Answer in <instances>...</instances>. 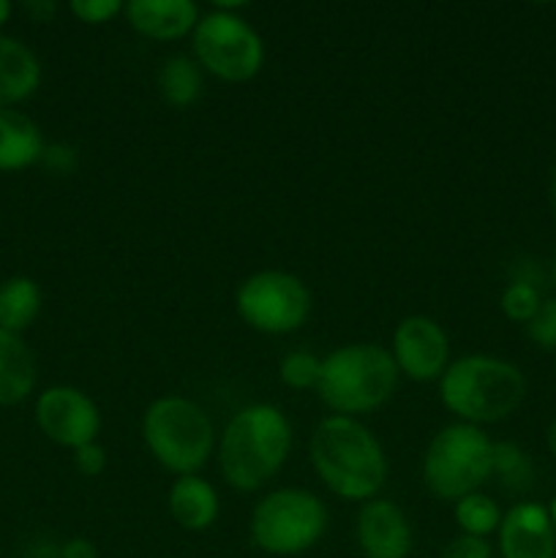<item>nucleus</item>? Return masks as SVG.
Segmentation results:
<instances>
[{
    "label": "nucleus",
    "mask_w": 556,
    "mask_h": 558,
    "mask_svg": "<svg viewBox=\"0 0 556 558\" xmlns=\"http://www.w3.org/2000/svg\"><path fill=\"white\" fill-rule=\"evenodd\" d=\"M501 558H556V534L543 505L521 501L501 515Z\"/></svg>",
    "instance_id": "obj_13"
},
{
    "label": "nucleus",
    "mask_w": 556,
    "mask_h": 558,
    "mask_svg": "<svg viewBox=\"0 0 556 558\" xmlns=\"http://www.w3.org/2000/svg\"><path fill=\"white\" fill-rule=\"evenodd\" d=\"M167 505L172 521L185 532H205L218 521V512H221L216 488L207 480L196 477V474H185V477L174 480L172 488H169Z\"/></svg>",
    "instance_id": "obj_15"
},
{
    "label": "nucleus",
    "mask_w": 556,
    "mask_h": 558,
    "mask_svg": "<svg viewBox=\"0 0 556 558\" xmlns=\"http://www.w3.org/2000/svg\"><path fill=\"white\" fill-rule=\"evenodd\" d=\"M38 311H41V289L33 278L16 276L3 281L0 287V330L20 336L33 325Z\"/></svg>",
    "instance_id": "obj_19"
},
{
    "label": "nucleus",
    "mask_w": 556,
    "mask_h": 558,
    "mask_svg": "<svg viewBox=\"0 0 556 558\" xmlns=\"http://www.w3.org/2000/svg\"><path fill=\"white\" fill-rule=\"evenodd\" d=\"M36 357L16 332L0 330V407L22 403L36 387Z\"/></svg>",
    "instance_id": "obj_18"
},
{
    "label": "nucleus",
    "mask_w": 556,
    "mask_h": 558,
    "mask_svg": "<svg viewBox=\"0 0 556 558\" xmlns=\"http://www.w3.org/2000/svg\"><path fill=\"white\" fill-rule=\"evenodd\" d=\"M74 466L85 477H98L107 469V452H104V447L98 441H90V445L74 450Z\"/></svg>",
    "instance_id": "obj_28"
},
{
    "label": "nucleus",
    "mask_w": 556,
    "mask_h": 558,
    "mask_svg": "<svg viewBox=\"0 0 556 558\" xmlns=\"http://www.w3.org/2000/svg\"><path fill=\"white\" fill-rule=\"evenodd\" d=\"M41 85V63L20 38L0 33V109L31 98Z\"/></svg>",
    "instance_id": "obj_16"
},
{
    "label": "nucleus",
    "mask_w": 556,
    "mask_h": 558,
    "mask_svg": "<svg viewBox=\"0 0 556 558\" xmlns=\"http://www.w3.org/2000/svg\"><path fill=\"white\" fill-rule=\"evenodd\" d=\"M251 543L270 556H300L327 532V507L305 488H278L251 512Z\"/></svg>",
    "instance_id": "obj_7"
},
{
    "label": "nucleus",
    "mask_w": 556,
    "mask_h": 558,
    "mask_svg": "<svg viewBox=\"0 0 556 558\" xmlns=\"http://www.w3.org/2000/svg\"><path fill=\"white\" fill-rule=\"evenodd\" d=\"M25 9L31 11L33 16H38V20H47V16H52L55 11H58V5L55 3H27Z\"/></svg>",
    "instance_id": "obj_31"
},
{
    "label": "nucleus",
    "mask_w": 556,
    "mask_h": 558,
    "mask_svg": "<svg viewBox=\"0 0 556 558\" xmlns=\"http://www.w3.org/2000/svg\"><path fill=\"white\" fill-rule=\"evenodd\" d=\"M123 14L140 36L153 41H178L200 22V9L191 0H131Z\"/></svg>",
    "instance_id": "obj_14"
},
{
    "label": "nucleus",
    "mask_w": 556,
    "mask_h": 558,
    "mask_svg": "<svg viewBox=\"0 0 556 558\" xmlns=\"http://www.w3.org/2000/svg\"><path fill=\"white\" fill-rule=\"evenodd\" d=\"M36 423L52 445L74 452L98 439L101 414L93 398L80 387L58 385L38 396Z\"/></svg>",
    "instance_id": "obj_10"
},
{
    "label": "nucleus",
    "mask_w": 556,
    "mask_h": 558,
    "mask_svg": "<svg viewBox=\"0 0 556 558\" xmlns=\"http://www.w3.org/2000/svg\"><path fill=\"white\" fill-rule=\"evenodd\" d=\"M292 452V425L273 403L240 409L218 441V466L229 488L259 490L276 477Z\"/></svg>",
    "instance_id": "obj_2"
},
{
    "label": "nucleus",
    "mask_w": 556,
    "mask_h": 558,
    "mask_svg": "<svg viewBox=\"0 0 556 558\" xmlns=\"http://www.w3.org/2000/svg\"><path fill=\"white\" fill-rule=\"evenodd\" d=\"M551 207H554V216H556V167L551 172Z\"/></svg>",
    "instance_id": "obj_34"
},
{
    "label": "nucleus",
    "mask_w": 556,
    "mask_h": 558,
    "mask_svg": "<svg viewBox=\"0 0 556 558\" xmlns=\"http://www.w3.org/2000/svg\"><path fill=\"white\" fill-rule=\"evenodd\" d=\"M398 385L392 354L379 343H347L322 360L316 396L341 417L376 412L390 401Z\"/></svg>",
    "instance_id": "obj_4"
},
{
    "label": "nucleus",
    "mask_w": 556,
    "mask_h": 558,
    "mask_svg": "<svg viewBox=\"0 0 556 558\" xmlns=\"http://www.w3.org/2000/svg\"><path fill=\"white\" fill-rule=\"evenodd\" d=\"M60 558H96V548H93L90 539L74 537L63 545L60 550Z\"/></svg>",
    "instance_id": "obj_30"
},
{
    "label": "nucleus",
    "mask_w": 556,
    "mask_h": 558,
    "mask_svg": "<svg viewBox=\"0 0 556 558\" xmlns=\"http://www.w3.org/2000/svg\"><path fill=\"white\" fill-rule=\"evenodd\" d=\"M9 16H11V3L9 0H0V27L9 22Z\"/></svg>",
    "instance_id": "obj_33"
},
{
    "label": "nucleus",
    "mask_w": 556,
    "mask_h": 558,
    "mask_svg": "<svg viewBox=\"0 0 556 558\" xmlns=\"http://www.w3.org/2000/svg\"><path fill=\"white\" fill-rule=\"evenodd\" d=\"M240 319L256 332L289 336L305 325L311 314V292L287 270H259L240 283L234 294Z\"/></svg>",
    "instance_id": "obj_9"
},
{
    "label": "nucleus",
    "mask_w": 556,
    "mask_h": 558,
    "mask_svg": "<svg viewBox=\"0 0 556 558\" xmlns=\"http://www.w3.org/2000/svg\"><path fill=\"white\" fill-rule=\"evenodd\" d=\"M439 558H494V548H491L488 539L461 534L442 548Z\"/></svg>",
    "instance_id": "obj_27"
},
{
    "label": "nucleus",
    "mask_w": 556,
    "mask_h": 558,
    "mask_svg": "<svg viewBox=\"0 0 556 558\" xmlns=\"http://www.w3.org/2000/svg\"><path fill=\"white\" fill-rule=\"evenodd\" d=\"M554 283H556V262H554Z\"/></svg>",
    "instance_id": "obj_36"
},
{
    "label": "nucleus",
    "mask_w": 556,
    "mask_h": 558,
    "mask_svg": "<svg viewBox=\"0 0 556 558\" xmlns=\"http://www.w3.org/2000/svg\"><path fill=\"white\" fill-rule=\"evenodd\" d=\"M527 336L532 338V343H537L540 349H548V352L556 349V298L543 300L540 311L527 325Z\"/></svg>",
    "instance_id": "obj_25"
},
{
    "label": "nucleus",
    "mask_w": 556,
    "mask_h": 558,
    "mask_svg": "<svg viewBox=\"0 0 556 558\" xmlns=\"http://www.w3.org/2000/svg\"><path fill=\"white\" fill-rule=\"evenodd\" d=\"M494 474L507 494H527L534 485L532 458L512 441H496L494 445Z\"/></svg>",
    "instance_id": "obj_21"
},
{
    "label": "nucleus",
    "mask_w": 556,
    "mask_h": 558,
    "mask_svg": "<svg viewBox=\"0 0 556 558\" xmlns=\"http://www.w3.org/2000/svg\"><path fill=\"white\" fill-rule=\"evenodd\" d=\"M494 474V441L469 423L445 425L423 458V483L436 499L458 501L478 494Z\"/></svg>",
    "instance_id": "obj_6"
},
{
    "label": "nucleus",
    "mask_w": 556,
    "mask_h": 558,
    "mask_svg": "<svg viewBox=\"0 0 556 558\" xmlns=\"http://www.w3.org/2000/svg\"><path fill=\"white\" fill-rule=\"evenodd\" d=\"M354 537L365 558H409L412 554V526L396 501H365L358 512Z\"/></svg>",
    "instance_id": "obj_12"
},
{
    "label": "nucleus",
    "mask_w": 556,
    "mask_h": 558,
    "mask_svg": "<svg viewBox=\"0 0 556 558\" xmlns=\"http://www.w3.org/2000/svg\"><path fill=\"white\" fill-rule=\"evenodd\" d=\"M309 456L325 488L347 501L379 499L390 472L385 447L358 417L322 420L311 434Z\"/></svg>",
    "instance_id": "obj_1"
},
{
    "label": "nucleus",
    "mask_w": 556,
    "mask_h": 558,
    "mask_svg": "<svg viewBox=\"0 0 556 558\" xmlns=\"http://www.w3.org/2000/svg\"><path fill=\"white\" fill-rule=\"evenodd\" d=\"M540 305H543V298H540L537 287L529 281H512L499 298L501 314L510 322H521V325H529V322H532V316L537 314Z\"/></svg>",
    "instance_id": "obj_24"
},
{
    "label": "nucleus",
    "mask_w": 556,
    "mask_h": 558,
    "mask_svg": "<svg viewBox=\"0 0 556 558\" xmlns=\"http://www.w3.org/2000/svg\"><path fill=\"white\" fill-rule=\"evenodd\" d=\"M548 515H551V526H554V534H556V496H554V501H551V507H548Z\"/></svg>",
    "instance_id": "obj_35"
},
{
    "label": "nucleus",
    "mask_w": 556,
    "mask_h": 558,
    "mask_svg": "<svg viewBox=\"0 0 556 558\" xmlns=\"http://www.w3.org/2000/svg\"><path fill=\"white\" fill-rule=\"evenodd\" d=\"M392 360L398 374L412 381H436L450 365V338L431 316H407L392 332Z\"/></svg>",
    "instance_id": "obj_11"
},
{
    "label": "nucleus",
    "mask_w": 556,
    "mask_h": 558,
    "mask_svg": "<svg viewBox=\"0 0 556 558\" xmlns=\"http://www.w3.org/2000/svg\"><path fill=\"white\" fill-rule=\"evenodd\" d=\"M322 374V360L316 354L298 349V352H289L287 357L278 365V376L287 387L292 390H316Z\"/></svg>",
    "instance_id": "obj_23"
},
{
    "label": "nucleus",
    "mask_w": 556,
    "mask_h": 558,
    "mask_svg": "<svg viewBox=\"0 0 556 558\" xmlns=\"http://www.w3.org/2000/svg\"><path fill=\"white\" fill-rule=\"evenodd\" d=\"M456 523L461 534L469 537H488V534L499 532L501 526V510L491 496L485 494H469L456 501Z\"/></svg>",
    "instance_id": "obj_22"
},
{
    "label": "nucleus",
    "mask_w": 556,
    "mask_h": 558,
    "mask_svg": "<svg viewBox=\"0 0 556 558\" xmlns=\"http://www.w3.org/2000/svg\"><path fill=\"white\" fill-rule=\"evenodd\" d=\"M442 407L461 423L488 425L507 420L527 398L521 368L501 357L467 354L447 365L439 379Z\"/></svg>",
    "instance_id": "obj_3"
},
{
    "label": "nucleus",
    "mask_w": 556,
    "mask_h": 558,
    "mask_svg": "<svg viewBox=\"0 0 556 558\" xmlns=\"http://www.w3.org/2000/svg\"><path fill=\"white\" fill-rule=\"evenodd\" d=\"M142 439L167 472L185 477L200 472L213 456L216 428L200 403L183 396H164L142 414Z\"/></svg>",
    "instance_id": "obj_5"
},
{
    "label": "nucleus",
    "mask_w": 556,
    "mask_h": 558,
    "mask_svg": "<svg viewBox=\"0 0 556 558\" xmlns=\"http://www.w3.org/2000/svg\"><path fill=\"white\" fill-rule=\"evenodd\" d=\"M69 9L85 25H104V22H112L114 16L123 14L125 5L120 0H74Z\"/></svg>",
    "instance_id": "obj_26"
},
{
    "label": "nucleus",
    "mask_w": 556,
    "mask_h": 558,
    "mask_svg": "<svg viewBox=\"0 0 556 558\" xmlns=\"http://www.w3.org/2000/svg\"><path fill=\"white\" fill-rule=\"evenodd\" d=\"M44 136L27 114L0 109V172L27 169L44 158Z\"/></svg>",
    "instance_id": "obj_17"
},
{
    "label": "nucleus",
    "mask_w": 556,
    "mask_h": 558,
    "mask_svg": "<svg viewBox=\"0 0 556 558\" xmlns=\"http://www.w3.org/2000/svg\"><path fill=\"white\" fill-rule=\"evenodd\" d=\"M194 60L223 82L254 80L265 63V41L240 14L216 11L200 16L194 33Z\"/></svg>",
    "instance_id": "obj_8"
},
{
    "label": "nucleus",
    "mask_w": 556,
    "mask_h": 558,
    "mask_svg": "<svg viewBox=\"0 0 556 558\" xmlns=\"http://www.w3.org/2000/svg\"><path fill=\"white\" fill-rule=\"evenodd\" d=\"M202 87V65L196 63L189 54H172L169 60H164L161 71H158V90L161 98L174 109H185L191 104L200 101Z\"/></svg>",
    "instance_id": "obj_20"
},
{
    "label": "nucleus",
    "mask_w": 556,
    "mask_h": 558,
    "mask_svg": "<svg viewBox=\"0 0 556 558\" xmlns=\"http://www.w3.org/2000/svg\"><path fill=\"white\" fill-rule=\"evenodd\" d=\"M44 158H47V161L52 163L55 169H60V172H69V169L74 167V161H76L74 150H71V147H60V145L44 150Z\"/></svg>",
    "instance_id": "obj_29"
},
{
    "label": "nucleus",
    "mask_w": 556,
    "mask_h": 558,
    "mask_svg": "<svg viewBox=\"0 0 556 558\" xmlns=\"http://www.w3.org/2000/svg\"><path fill=\"white\" fill-rule=\"evenodd\" d=\"M545 441H548V450H551V456L556 458V417L551 420V425H548V434H545Z\"/></svg>",
    "instance_id": "obj_32"
}]
</instances>
